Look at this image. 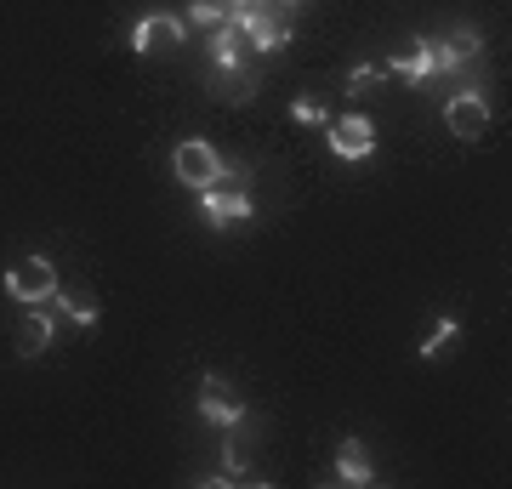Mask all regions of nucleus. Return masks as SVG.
<instances>
[{"instance_id":"f257e3e1","label":"nucleus","mask_w":512,"mask_h":489,"mask_svg":"<svg viewBox=\"0 0 512 489\" xmlns=\"http://www.w3.org/2000/svg\"><path fill=\"white\" fill-rule=\"evenodd\" d=\"M171 177L183 182V188H194V194H205V188L222 182V154L205 137H183V143L171 148Z\"/></svg>"},{"instance_id":"f03ea898","label":"nucleus","mask_w":512,"mask_h":489,"mask_svg":"<svg viewBox=\"0 0 512 489\" xmlns=\"http://www.w3.org/2000/svg\"><path fill=\"white\" fill-rule=\"evenodd\" d=\"M444 126H450V137L456 143H478L484 131H490V97L484 91H456L450 103H444Z\"/></svg>"},{"instance_id":"7ed1b4c3","label":"nucleus","mask_w":512,"mask_h":489,"mask_svg":"<svg viewBox=\"0 0 512 489\" xmlns=\"http://www.w3.org/2000/svg\"><path fill=\"white\" fill-rule=\"evenodd\" d=\"M6 290H12V302H23V308H35V302H52L57 268L46 262V256H23V262H12V273H6Z\"/></svg>"},{"instance_id":"20e7f679","label":"nucleus","mask_w":512,"mask_h":489,"mask_svg":"<svg viewBox=\"0 0 512 489\" xmlns=\"http://www.w3.org/2000/svg\"><path fill=\"white\" fill-rule=\"evenodd\" d=\"M200 211L211 228H234V222H251L256 217V205L245 188H205L200 194Z\"/></svg>"},{"instance_id":"39448f33","label":"nucleus","mask_w":512,"mask_h":489,"mask_svg":"<svg viewBox=\"0 0 512 489\" xmlns=\"http://www.w3.org/2000/svg\"><path fill=\"white\" fill-rule=\"evenodd\" d=\"M183 18H171V12H148V18L131 23V46L137 52H171V46H183Z\"/></svg>"},{"instance_id":"423d86ee","label":"nucleus","mask_w":512,"mask_h":489,"mask_svg":"<svg viewBox=\"0 0 512 489\" xmlns=\"http://www.w3.org/2000/svg\"><path fill=\"white\" fill-rule=\"evenodd\" d=\"M387 74H399V80H427V74H450V57H444L439 40H410V57H393Z\"/></svg>"},{"instance_id":"0eeeda50","label":"nucleus","mask_w":512,"mask_h":489,"mask_svg":"<svg viewBox=\"0 0 512 489\" xmlns=\"http://www.w3.org/2000/svg\"><path fill=\"white\" fill-rule=\"evenodd\" d=\"M330 148H336L342 160H370V154H376V126H370L365 114L330 120Z\"/></svg>"},{"instance_id":"6e6552de","label":"nucleus","mask_w":512,"mask_h":489,"mask_svg":"<svg viewBox=\"0 0 512 489\" xmlns=\"http://www.w3.org/2000/svg\"><path fill=\"white\" fill-rule=\"evenodd\" d=\"M52 342H57V319L46 313V302H35V308L18 319V336H12V347H18L23 359H40Z\"/></svg>"},{"instance_id":"1a4fd4ad","label":"nucleus","mask_w":512,"mask_h":489,"mask_svg":"<svg viewBox=\"0 0 512 489\" xmlns=\"http://www.w3.org/2000/svg\"><path fill=\"white\" fill-rule=\"evenodd\" d=\"M200 416L211 421V427H234V421L245 416V404H239V393H228L222 376H205L200 381Z\"/></svg>"},{"instance_id":"9d476101","label":"nucleus","mask_w":512,"mask_h":489,"mask_svg":"<svg viewBox=\"0 0 512 489\" xmlns=\"http://www.w3.org/2000/svg\"><path fill=\"white\" fill-rule=\"evenodd\" d=\"M211 97H217V103H251L256 97V69H245V63L217 69V63H211Z\"/></svg>"},{"instance_id":"9b49d317","label":"nucleus","mask_w":512,"mask_h":489,"mask_svg":"<svg viewBox=\"0 0 512 489\" xmlns=\"http://www.w3.org/2000/svg\"><path fill=\"white\" fill-rule=\"evenodd\" d=\"M336 478H342V484H353V489L376 484V467H370V455H365V444H359V438H342V444H336Z\"/></svg>"},{"instance_id":"f8f14e48","label":"nucleus","mask_w":512,"mask_h":489,"mask_svg":"<svg viewBox=\"0 0 512 489\" xmlns=\"http://www.w3.org/2000/svg\"><path fill=\"white\" fill-rule=\"evenodd\" d=\"M444 57H450V69H467V63H478L484 57V40H478V29H456L450 40H439Z\"/></svg>"},{"instance_id":"ddd939ff","label":"nucleus","mask_w":512,"mask_h":489,"mask_svg":"<svg viewBox=\"0 0 512 489\" xmlns=\"http://www.w3.org/2000/svg\"><path fill=\"white\" fill-rule=\"evenodd\" d=\"M52 313H63L69 325L80 330H97V302H74V296H63V290H52V302H46Z\"/></svg>"},{"instance_id":"4468645a","label":"nucleus","mask_w":512,"mask_h":489,"mask_svg":"<svg viewBox=\"0 0 512 489\" xmlns=\"http://www.w3.org/2000/svg\"><path fill=\"white\" fill-rule=\"evenodd\" d=\"M205 46H211V63H217V69H228V63H239V29H234V23H217Z\"/></svg>"},{"instance_id":"2eb2a0df","label":"nucleus","mask_w":512,"mask_h":489,"mask_svg":"<svg viewBox=\"0 0 512 489\" xmlns=\"http://www.w3.org/2000/svg\"><path fill=\"white\" fill-rule=\"evenodd\" d=\"M456 336H461V319H456V313H444V319H439V330H433V336L421 342V359H433V353H439V347H450Z\"/></svg>"},{"instance_id":"dca6fc26","label":"nucleus","mask_w":512,"mask_h":489,"mask_svg":"<svg viewBox=\"0 0 512 489\" xmlns=\"http://www.w3.org/2000/svg\"><path fill=\"white\" fill-rule=\"evenodd\" d=\"M188 18L200 23V29H217V23H228V6H222V0H194Z\"/></svg>"},{"instance_id":"f3484780","label":"nucleus","mask_w":512,"mask_h":489,"mask_svg":"<svg viewBox=\"0 0 512 489\" xmlns=\"http://www.w3.org/2000/svg\"><path fill=\"white\" fill-rule=\"evenodd\" d=\"M291 120H296V126H330L325 103H313V97H296V103H291Z\"/></svg>"},{"instance_id":"a211bd4d","label":"nucleus","mask_w":512,"mask_h":489,"mask_svg":"<svg viewBox=\"0 0 512 489\" xmlns=\"http://www.w3.org/2000/svg\"><path fill=\"white\" fill-rule=\"evenodd\" d=\"M382 80H387V69H376V63H359V69L348 74V91H353V97H365V91L382 86Z\"/></svg>"},{"instance_id":"6ab92c4d","label":"nucleus","mask_w":512,"mask_h":489,"mask_svg":"<svg viewBox=\"0 0 512 489\" xmlns=\"http://www.w3.org/2000/svg\"><path fill=\"white\" fill-rule=\"evenodd\" d=\"M222 182H228V188H245V182H251V165H222Z\"/></svg>"},{"instance_id":"aec40b11","label":"nucleus","mask_w":512,"mask_h":489,"mask_svg":"<svg viewBox=\"0 0 512 489\" xmlns=\"http://www.w3.org/2000/svg\"><path fill=\"white\" fill-rule=\"evenodd\" d=\"M279 6H285V12H291V6H302V0H279Z\"/></svg>"}]
</instances>
